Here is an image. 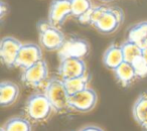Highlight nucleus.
<instances>
[{
  "label": "nucleus",
  "instance_id": "f257e3e1",
  "mask_svg": "<svg viewBox=\"0 0 147 131\" xmlns=\"http://www.w3.org/2000/svg\"><path fill=\"white\" fill-rule=\"evenodd\" d=\"M123 20L124 13L121 8L116 6L101 5L94 7L91 11L88 24L94 26L103 34H111L120 27Z\"/></svg>",
  "mask_w": 147,
  "mask_h": 131
},
{
  "label": "nucleus",
  "instance_id": "f03ea898",
  "mask_svg": "<svg viewBox=\"0 0 147 131\" xmlns=\"http://www.w3.org/2000/svg\"><path fill=\"white\" fill-rule=\"evenodd\" d=\"M45 94L49 98L53 108L57 113H67L71 110L69 94L61 78H51L45 87Z\"/></svg>",
  "mask_w": 147,
  "mask_h": 131
},
{
  "label": "nucleus",
  "instance_id": "7ed1b4c3",
  "mask_svg": "<svg viewBox=\"0 0 147 131\" xmlns=\"http://www.w3.org/2000/svg\"><path fill=\"white\" fill-rule=\"evenodd\" d=\"M53 105L51 104L47 95L43 93H34L27 98L24 106L26 118L35 123L47 121L53 112Z\"/></svg>",
  "mask_w": 147,
  "mask_h": 131
},
{
  "label": "nucleus",
  "instance_id": "20e7f679",
  "mask_svg": "<svg viewBox=\"0 0 147 131\" xmlns=\"http://www.w3.org/2000/svg\"><path fill=\"white\" fill-rule=\"evenodd\" d=\"M37 31L39 43L47 51H59L65 41V36L59 27L53 25L49 20L38 21Z\"/></svg>",
  "mask_w": 147,
  "mask_h": 131
},
{
  "label": "nucleus",
  "instance_id": "39448f33",
  "mask_svg": "<svg viewBox=\"0 0 147 131\" xmlns=\"http://www.w3.org/2000/svg\"><path fill=\"white\" fill-rule=\"evenodd\" d=\"M21 82L29 88H45L49 82V68L47 61L40 59L31 67L22 70Z\"/></svg>",
  "mask_w": 147,
  "mask_h": 131
},
{
  "label": "nucleus",
  "instance_id": "423d86ee",
  "mask_svg": "<svg viewBox=\"0 0 147 131\" xmlns=\"http://www.w3.org/2000/svg\"><path fill=\"white\" fill-rule=\"evenodd\" d=\"M98 101V96L94 89L88 87L85 90L71 95L69 97V105L71 110L78 112L86 113L90 112L95 108Z\"/></svg>",
  "mask_w": 147,
  "mask_h": 131
},
{
  "label": "nucleus",
  "instance_id": "0eeeda50",
  "mask_svg": "<svg viewBox=\"0 0 147 131\" xmlns=\"http://www.w3.org/2000/svg\"><path fill=\"white\" fill-rule=\"evenodd\" d=\"M57 72L61 80H69L86 75L87 66L82 57H67L61 61Z\"/></svg>",
  "mask_w": 147,
  "mask_h": 131
},
{
  "label": "nucleus",
  "instance_id": "6e6552de",
  "mask_svg": "<svg viewBox=\"0 0 147 131\" xmlns=\"http://www.w3.org/2000/svg\"><path fill=\"white\" fill-rule=\"evenodd\" d=\"M23 43L13 36H5L0 43V57L7 68H15L18 53Z\"/></svg>",
  "mask_w": 147,
  "mask_h": 131
},
{
  "label": "nucleus",
  "instance_id": "1a4fd4ad",
  "mask_svg": "<svg viewBox=\"0 0 147 131\" xmlns=\"http://www.w3.org/2000/svg\"><path fill=\"white\" fill-rule=\"evenodd\" d=\"M42 59V51L38 45L32 43H23L18 53L15 67L24 70Z\"/></svg>",
  "mask_w": 147,
  "mask_h": 131
},
{
  "label": "nucleus",
  "instance_id": "9d476101",
  "mask_svg": "<svg viewBox=\"0 0 147 131\" xmlns=\"http://www.w3.org/2000/svg\"><path fill=\"white\" fill-rule=\"evenodd\" d=\"M71 15V0H53L49 5L47 20L53 25L61 27Z\"/></svg>",
  "mask_w": 147,
  "mask_h": 131
},
{
  "label": "nucleus",
  "instance_id": "9b49d317",
  "mask_svg": "<svg viewBox=\"0 0 147 131\" xmlns=\"http://www.w3.org/2000/svg\"><path fill=\"white\" fill-rule=\"evenodd\" d=\"M89 51V45L86 41L78 37L65 39V43L59 51V59L67 57H83Z\"/></svg>",
  "mask_w": 147,
  "mask_h": 131
},
{
  "label": "nucleus",
  "instance_id": "f8f14e48",
  "mask_svg": "<svg viewBox=\"0 0 147 131\" xmlns=\"http://www.w3.org/2000/svg\"><path fill=\"white\" fill-rule=\"evenodd\" d=\"M113 74L117 82L122 87H129L135 80L138 79L133 65L126 61H124L115 70H113Z\"/></svg>",
  "mask_w": 147,
  "mask_h": 131
},
{
  "label": "nucleus",
  "instance_id": "ddd939ff",
  "mask_svg": "<svg viewBox=\"0 0 147 131\" xmlns=\"http://www.w3.org/2000/svg\"><path fill=\"white\" fill-rule=\"evenodd\" d=\"M19 96V87L10 81H3L0 84V104L8 107L14 104Z\"/></svg>",
  "mask_w": 147,
  "mask_h": 131
},
{
  "label": "nucleus",
  "instance_id": "4468645a",
  "mask_svg": "<svg viewBox=\"0 0 147 131\" xmlns=\"http://www.w3.org/2000/svg\"><path fill=\"white\" fill-rule=\"evenodd\" d=\"M94 6L91 0H71V16L82 24H88L89 16Z\"/></svg>",
  "mask_w": 147,
  "mask_h": 131
},
{
  "label": "nucleus",
  "instance_id": "2eb2a0df",
  "mask_svg": "<svg viewBox=\"0 0 147 131\" xmlns=\"http://www.w3.org/2000/svg\"><path fill=\"white\" fill-rule=\"evenodd\" d=\"M132 114L134 120L142 127L147 129V92L141 93L134 102L132 108Z\"/></svg>",
  "mask_w": 147,
  "mask_h": 131
},
{
  "label": "nucleus",
  "instance_id": "dca6fc26",
  "mask_svg": "<svg viewBox=\"0 0 147 131\" xmlns=\"http://www.w3.org/2000/svg\"><path fill=\"white\" fill-rule=\"evenodd\" d=\"M124 61L122 47L118 45H111L103 55V63L107 69L113 71Z\"/></svg>",
  "mask_w": 147,
  "mask_h": 131
},
{
  "label": "nucleus",
  "instance_id": "f3484780",
  "mask_svg": "<svg viewBox=\"0 0 147 131\" xmlns=\"http://www.w3.org/2000/svg\"><path fill=\"white\" fill-rule=\"evenodd\" d=\"M127 39L136 43L143 49L147 47V20L131 26L127 33Z\"/></svg>",
  "mask_w": 147,
  "mask_h": 131
},
{
  "label": "nucleus",
  "instance_id": "a211bd4d",
  "mask_svg": "<svg viewBox=\"0 0 147 131\" xmlns=\"http://www.w3.org/2000/svg\"><path fill=\"white\" fill-rule=\"evenodd\" d=\"M90 80L91 77L88 74H86L84 76L77 77V78L63 80V83H65V88H67V92H69V96H71V95L76 94V93L81 92V91L88 88Z\"/></svg>",
  "mask_w": 147,
  "mask_h": 131
},
{
  "label": "nucleus",
  "instance_id": "6ab92c4d",
  "mask_svg": "<svg viewBox=\"0 0 147 131\" xmlns=\"http://www.w3.org/2000/svg\"><path fill=\"white\" fill-rule=\"evenodd\" d=\"M2 127L4 131H32L30 120L20 116L8 119Z\"/></svg>",
  "mask_w": 147,
  "mask_h": 131
},
{
  "label": "nucleus",
  "instance_id": "aec40b11",
  "mask_svg": "<svg viewBox=\"0 0 147 131\" xmlns=\"http://www.w3.org/2000/svg\"><path fill=\"white\" fill-rule=\"evenodd\" d=\"M121 47L124 55V61L129 63H133L136 59L143 55V49L132 41L126 39L121 45Z\"/></svg>",
  "mask_w": 147,
  "mask_h": 131
},
{
  "label": "nucleus",
  "instance_id": "412c9836",
  "mask_svg": "<svg viewBox=\"0 0 147 131\" xmlns=\"http://www.w3.org/2000/svg\"><path fill=\"white\" fill-rule=\"evenodd\" d=\"M131 63H132L133 67H134L135 72H136L138 79L146 78L147 77V63L144 59V57H143V55L138 57V59H136Z\"/></svg>",
  "mask_w": 147,
  "mask_h": 131
},
{
  "label": "nucleus",
  "instance_id": "4be33fe9",
  "mask_svg": "<svg viewBox=\"0 0 147 131\" xmlns=\"http://www.w3.org/2000/svg\"><path fill=\"white\" fill-rule=\"evenodd\" d=\"M78 131H104L101 127L96 126V125H87L84 126Z\"/></svg>",
  "mask_w": 147,
  "mask_h": 131
},
{
  "label": "nucleus",
  "instance_id": "5701e85b",
  "mask_svg": "<svg viewBox=\"0 0 147 131\" xmlns=\"http://www.w3.org/2000/svg\"><path fill=\"white\" fill-rule=\"evenodd\" d=\"M0 9H1V12H0V17L1 19H3V17L5 16V14L8 13V5L4 2H1V5H0Z\"/></svg>",
  "mask_w": 147,
  "mask_h": 131
},
{
  "label": "nucleus",
  "instance_id": "b1692460",
  "mask_svg": "<svg viewBox=\"0 0 147 131\" xmlns=\"http://www.w3.org/2000/svg\"><path fill=\"white\" fill-rule=\"evenodd\" d=\"M143 57H144V59L146 61V63H147V47L143 49Z\"/></svg>",
  "mask_w": 147,
  "mask_h": 131
},
{
  "label": "nucleus",
  "instance_id": "393cba45",
  "mask_svg": "<svg viewBox=\"0 0 147 131\" xmlns=\"http://www.w3.org/2000/svg\"><path fill=\"white\" fill-rule=\"evenodd\" d=\"M101 1H104V2H110V1H113V0H101Z\"/></svg>",
  "mask_w": 147,
  "mask_h": 131
},
{
  "label": "nucleus",
  "instance_id": "a878e982",
  "mask_svg": "<svg viewBox=\"0 0 147 131\" xmlns=\"http://www.w3.org/2000/svg\"><path fill=\"white\" fill-rule=\"evenodd\" d=\"M0 131H4V129H3V127H1V129H0Z\"/></svg>",
  "mask_w": 147,
  "mask_h": 131
},
{
  "label": "nucleus",
  "instance_id": "bb28decb",
  "mask_svg": "<svg viewBox=\"0 0 147 131\" xmlns=\"http://www.w3.org/2000/svg\"><path fill=\"white\" fill-rule=\"evenodd\" d=\"M145 131H147V129H146V130H145Z\"/></svg>",
  "mask_w": 147,
  "mask_h": 131
}]
</instances>
